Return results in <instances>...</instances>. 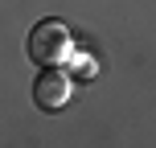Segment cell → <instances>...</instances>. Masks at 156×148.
I'll list each match as a JSON object with an SVG mask.
<instances>
[{
  "mask_svg": "<svg viewBox=\"0 0 156 148\" xmlns=\"http://www.w3.org/2000/svg\"><path fill=\"white\" fill-rule=\"evenodd\" d=\"M25 49H29L33 66H58V62L70 58V29H66L62 21H54V16H45V21H37L29 29Z\"/></svg>",
  "mask_w": 156,
  "mask_h": 148,
  "instance_id": "obj_1",
  "label": "cell"
},
{
  "mask_svg": "<svg viewBox=\"0 0 156 148\" xmlns=\"http://www.w3.org/2000/svg\"><path fill=\"white\" fill-rule=\"evenodd\" d=\"M66 99H70V78H66L58 66H41V74L33 78V103H37L41 111H62Z\"/></svg>",
  "mask_w": 156,
  "mask_h": 148,
  "instance_id": "obj_2",
  "label": "cell"
}]
</instances>
